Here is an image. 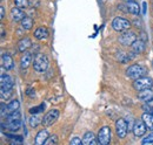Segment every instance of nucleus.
I'll return each mask as SVG.
<instances>
[{
    "mask_svg": "<svg viewBox=\"0 0 153 145\" xmlns=\"http://www.w3.org/2000/svg\"><path fill=\"white\" fill-rule=\"evenodd\" d=\"M5 18V8L4 6H0V19Z\"/></svg>",
    "mask_w": 153,
    "mask_h": 145,
    "instance_id": "nucleus-34",
    "label": "nucleus"
},
{
    "mask_svg": "<svg viewBox=\"0 0 153 145\" xmlns=\"http://www.w3.org/2000/svg\"><path fill=\"white\" fill-rule=\"evenodd\" d=\"M1 92V98L2 100H7L8 97H11V95H12V89H10V90H4V91H0Z\"/></svg>",
    "mask_w": 153,
    "mask_h": 145,
    "instance_id": "nucleus-31",
    "label": "nucleus"
},
{
    "mask_svg": "<svg viewBox=\"0 0 153 145\" xmlns=\"http://www.w3.org/2000/svg\"><path fill=\"white\" fill-rule=\"evenodd\" d=\"M31 47H32V41H31L30 37H22L19 42H18V51L21 52V53L26 52Z\"/></svg>",
    "mask_w": 153,
    "mask_h": 145,
    "instance_id": "nucleus-20",
    "label": "nucleus"
},
{
    "mask_svg": "<svg viewBox=\"0 0 153 145\" xmlns=\"http://www.w3.org/2000/svg\"><path fill=\"white\" fill-rule=\"evenodd\" d=\"M138 98L143 102L151 101V100H153V90H151V88H147V89L138 91Z\"/></svg>",
    "mask_w": 153,
    "mask_h": 145,
    "instance_id": "nucleus-16",
    "label": "nucleus"
},
{
    "mask_svg": "<svg viewBox=\"0 0 153 145\" xmlns=\"http://www.w3.org/2000/svg\"><path fill=\"white\" fill-rule=\"evenodd\" d=\"M141 119L144 121V123H145V125L147 127V130L153 131V114L145 111L143 114V116H141Z\"/></svg>",
    "mask_w": 153,
    "mask_h": 145,
    "instance_id": "nucleus-21",
    "label": "nucleus"
},
{
    "mask_svg": "<svg viewBox=\"0 0 153 145\" xmlns=\"http://www.w3.org/2000/svg\"><path fill=\"white\" fill-rule=\"evenodd\" d=\"M50 66V61L48 57L44 53H38L34 56V61H33V68L34 70L38 72H45L47 70Z\"/></svg>",
    "mask_w": 153,
    "mask_h": 145,
    "instance_id": "nucleus-1",
    "label": "nucleus"
},
{
    "mask_svg": "<svg viewBox=\"0 0 153 145\" xmlns=\"http://www.w3.org/2000/svg\"><path fill=\"white\" fill-rule=\"evenodd\" d=\"M147 138H150V139L152 141V143H153V131L150 133V135H149V136H147Z\"/></svg>",
    "mask_w": 153,
    "mask_h": 145,
    "instance_id": "nucleus-37",
    "label": "nucleus"
},
{
    "mask_svg": "<svg viewBox=\"0 0 153 145\" xmlns=\"http://www.w3.org/2000/svg\"><path fill=\"white\" fill-rule=\"evenodd\" d=\"M32 59H33V55L31 54L30 52H24V54L21 56V59H20V68L22 69V70H25V69H27L28 67H30V64H31V62H32Z\"/></svg>",
    "mask_w": 153,
    "mask_h": 145,
    "instance_id": "nucleus-12",
    "label": "nucleus"
},
{
    "mask_svg": "<svg viewBox=\"0 0 153 145\" xmlns=\"http://www.w3.org/2000/svg\"><path fill=\"white\" fill-rule=\"evenodd\" d=\"M153 86V80L151 77H139L137 80H133V88L137 91L144 90L147 88H151Z\"/></svg>",
    "mask_w": 153,
    "mask_h": 145,
    "instance_id": "nucleus-5",
    "label": "nucleus"
},
{
    "mask_svg": "<svg viewBox=\"0 0 153 145\" xmlns=\"http://www.w3.org/2000/svg\"><path fill=\"white\" fill-rule=\"evenodd\" d=\"M131 27V21H128L127 19L125 18H114L112 21V28L114 29L115 32H125L127 29H130Z\"/></svg>",
    "mask_w": 153,
    "mask_h": 145,
    "instance_id": "nucleus-4",
    "label": "nucleus"
},
{
    "mask_svg": "<svg viewBox=\"0 0 153 145\" xmlns=\"http://www.w3.org/2000/svg\"><path fill=\"white\" fill-rule=\"evenodd\" d=\"M11 18L13 21H16V22H18V21H21L22 19L25 18V13H24V11H22V8H19V7H13L12 10H11Z\"/></svg>",
    "mask_w": 153,
    "mask_h": 145,
    "instance_id": "nucleus-19",
    "label": "nucleus"
},
{
    "mask_svg": "<svg viewBox=\"0 0 153 145\" xmlns=\"http://www.w3.org/2000/svg\"><path fill=\"white\" fill-rule=\"evenodd\" d=\"M98 141H99V144L101 145L110 144V142H111V127H101L99 133H98Z\"/></svg>",
    "mask_w": 153,
    "mask_h": 145,
    "instance_id": "nucleus-7",
    "label": "nucleus"
},
{
    "mask_svg": "<svg viewBox=\"0 0 153 145\" xmlns=\"http://www.w3.org/2000/svg\"><path fill=\"white\" fill-rule=\"evenodd\" d=\"M146 72H147L146 68L143 67L141 64H132V66H130V67L127 68L126 75H127L131 80H137V78H139V77L145 76Z\"/></svg>",
    "mask_w": 153,
    "mask_h": 145,
    "instance_id": "nucleus-2",
    "label": "nucleus"
},
{
    "mask_svg": "<svg viewBox=\"0 0 153 145\" xmlns=\"http://www.w3.org/2000/svg\"><path fill=\"white\" fill-rule=\"evenodd\" d=\"M82 144L84 145H97V144H99V141H97L96 136H94L93 132L88 131V132H86V133L84 135V137H82Z\"/></svg>",
    "mask_w": 153,
    "mask_h": 145,
    "instance_id": "nucleus-18",
    "label": "nucleus"
},
{
    "mask_svg": "<svg viewBox=\"0 0 153 145\" xmlns=\"http://www.w3.org/2000/svg\"><path fill=\"white\" fill-rule=\"evenodd\" d=\"M146 130H147V127H146V125H145V123H144L143 119L134 122L132 131H133V135L135 137H141V136H144V135L146 133Z\"/></svg>",
    "mask_w": 153,
    "mask_h": 145,
    "instance_id": "nucleus-11",
    "label": "nucleus"
},
{
    "mask_svg": "<svg viewBox=\"0 0 153 145\" xmlns=\"http://www.w3.org/2000/svg\"><path fill=\"white\" fill-rule=\"evenodd\" d=\"M44 109H45V104L42 103V104H40L39 107H33V108H31L30 109V112H31L32 115H37L38 112H41Z\"/></svg>",
    "mask_w": 153,
    "mask_h": 145,
    "instance_id": "nucleus-29",
    "label": "nucleus"
},
{
    "mask_svg": "<svg viewBox=\"0 0 153 145\" xmlns=\"http://www.w3.org/2000/svg\"><path fill=\"white\" fill-rule=\"evenodd\" d=\"M14 4L19 8H27L30 6V1L28 0H14Z\"/></svg>",
    "mask_w": 153,
    "mask_h": 145,
    "instance_id": "nucleus-28",
    "label": "nucleus"
},
{
    "mask_svg": "<svg viewBox=\"0 0 153 145\" xmlns=\"http://www.w3.org/2000/svg\"><path fill=\"white\" fill-rule=\"evenodd\" d=\"M5 136L10 139H13V141H20L22 142V137L21 136H17V135H10V133H5Z\"/></svg>",
    "mask_w": 153,
    "mask_h": 145,
    "instance_id": "nucleus-32",
    "label": "nucleus"
},
{
    "mask_svg": "<svg viewBox=\"0 0 153 145\" xmlns=\"http://www.w3.org/2000/svg\"><path fill=\"white\" fill-rule=\"evenodd\" d=\"M48 35H50L48 29L46 27H44V26L39 27L34 31V37L38 39V40H46L48 37Z\"/></svg>",
    "mask_w": 153,
    "mask_h": 145,
    "instance_id": "nucleus-22",
    "label": "nucleus"
},
{
    "mask_svg": "<svg viewBox=\"0 0 153 145\" xmlns=\"http://www.w3.org/2000/svg\"><path fill=\"white\" fill-rule=\"evenodd\" d=\"M1 127L2 129H8L10 131H12V132H14V131H18L20 127H21V119H14V121H7V123H6V125L2 123L1 124Z\"/></svg>",
    "mask_w": 153,
    "mask_h": 145,
    "instance_id": "nucleus-17",
    "label": "nucleus"
},
{
    "mask_svg": "<svg viewBox=\"0 0 153 145\" xmlns=\"http://www.w3.org/2000/svg\"><path fill=\"white\" fill-rule=\"evenodd\" d=\"M59 115H60V112H59V110H57V109L50 110V111L42 117V121H41L42 127H47L53 125V124L57 122L58 118H59Z\"/></svg>",
    "mask_w": 153,
    "mask_h": 145,
    "instance_id": "nucleus-3",
    "label": "nucleus"
},
{
    "mask_svg": "<svg viewBox=\"0 0 153 145\" xmlns=\"http://www.w3.org/2000/svg\"><path fill=\"white\" fill-rule=\"evenodd\" d=\"M5 110H7V105L1 104V115H2V116L5 115Z\"/></svg>",
    "mask_w": 153,
    "mask_h": 145,
    "instance_id": "nucleus-35",
    "label": "nucleus"
},
{
    "mask_svg": "<svg viewBox=\"0 0 153 145\" xmlns=\"http://www.w3.org/2000/svg\"><path fill=\"white\" fill-rule=\"evenodd\" d=\"M0 86H1V90L0 91L13 89V86H14L13 78L7 74H2L1 75V80H0Z\"/></svg>",
    "mask_w": 153,
    "mask_h": 145,
    "instance_id": "nucleus-10",
    "label": "nucleus"
},
{
    "mask_svg": "<svg viewBox=\"0 0 153 145\" xmlns=\"http://www.w3.org/2000/svg\"><path fill=\"white\" fill-rule=\"evenodd\" d=\"M58 143V136L56 135H53V136H51V137H48V139L46 141V145H52V144H57Z\"/></svg>",
    "mask_w": 153,
    "mask_h": 145,
    "instance_id": "nucleus-30",
    "label": "nucleus"
},
{
    "mask_svg": "<svg viewBox=\"0 0 153 145\" xmlns=\"http://www.w3.org/2000/svg\"><path fill=\"white\" fill-rule=\"evenodd\" d=\"M117 59L119 60L120 63H127L130 61V56L126 54L125 52H118L117 54Z\"/></svg>",
    "mask_w": 153,
    "mask_h": 145,
    "instance_id": "nucleus-26",
    "label": "nucleus"
},
{
    "mask_svg": "<svg viewBox=\"0 0 153 145\" xmlns=\"http://www.w3.org/2000/svg\"><path fill=\"white\" fill-rule=\"evenodd\" d=\"M19 107H20V102L18 100H12L8 104H7V110H6V115L7 114H11V112H13V111H17V110H19Z\"/></svg>",
    "mask_w": 153,
    "mask_h": 145,
    "instance_id": "nucleus-24",
    "label": "nucleus"
},
{
    "mask_svg": "<svg viewBox=\"0 0 153 145\" xmlns=\"http://www.w3.org/2000/svg\"><path fill=\"white\" fill-rule=\"evenodd\" d=\"M70 144L71 145H80V144H82V139H80L79 137H73V138L70 141Z\"/></svg>",
    "mask_w": 153,
    "mask_h": 145,
    "instance_id": "nucleus-33",
    "label": "nucleus"
},
{
    "mask_svg": "<svg viewBox=\"0 0 153 145\" xmlns=\"http://www.w3.org/2000/svg\"><path fill=\"white\" fill-rule=\"evenodd\" d=\"M118 8L123 10V11H125L127 13H131L133 15H139V13H140V6L138 5V2H135L133 0L132 1H127L125 5H119Z\"/></svg>",
    "mask_w": 153,
    "mask_h": 145,
    "instance_id": "nucleus-6",
    "label": "nucleus"
},
{
    "mask_svg": "<svg viewBox=\"0 0 153 145\" xmlns=\"http://www.w3.org/2000/svg\"><path fill=\"white\" fill-rule=\"evenodd\" d=\"M41 121L42 119H40L37 115H32L31 117H30V125H31V127H37L39 125V124H41Z\"/></svg>",
    "mask_w": 153,
    "mask_h": 145,
    "instance_id": "nucleus-25",
    "label": "nucleus"
},
{
    "mask_svg": "<svg viewBox=\"0 0 153 145\" xmlns=\"http://www.w3.org/2000/svg\"><path fill=\"white\" fill-rule=\"evenodd\" d=\"M1 64H2L4 69L11 70L14 67V63H13V60H12L11 55L7 54V53H2V55H1Z\"/></svg>",
    "mask_w": 153,
    "mask_h": 145,
    "instance_id": "nucleus-14",
    "label": "nucleus"
},
{
    "mask_svg": "<svg viewBox=\"0 0 153 145\" xmlns=\"http://www.w3.org/2000/svg\"><path fill=\"white\" fill-rule=\"evenodd\" d=\"M48 137H50V135H48V131L47 130H40L38 133H37V136H36V139H34V143L36 145H44L46 143V141L48 139Z\"/></svg>",
    "mask_w": 153,
    "mask_h": 145,
    "instance_id": "nucleus-15",
    "label": "nucleus"
},
{
    "mask_svg": "<svg viewBox=\"0 0 153 145\" xmlns=\"http://www.w3.org/2000/svg\"><path fill=\"white\" fill-rule=\"evenodd\" d=\"M20 117H21V114H20L19 110H17V111H13V112H11V114H7V115H6V119H7V121L20 119Z\"/></svg>",
    "mask_w": 153,
    "mask_h": 145,
    "instance_id": "nucleus-27",
    "label": "nucleus"
},
{
    "mask_svg": "<svg viewBox=\"0 0 153 145\" xmlns=\"http://www.w3.org/2000/svg\"><path fill=\"white\" fill-rule=\"evenodd\" d=\"M125 1H132V0H125Z\"/></svg>",
    "mask_w": 153,
    "mask_h": 145,
    "instance_id": "nucleus-38",
    "label": "nucleus"
},
{
    "mask_svg": "<svg viewBox=\"0 0 153 145\" xmlns=\"http://www.w3.org/2000/svg\"><path fill=\"white\" fill-rule=\"evenodd\" d=\"M137 40V34L134 32L131 31H125L121 35L119 36V42L123 45V46H131L134 41Z\"/></svg>",
    "mask_w": 153,
    "mask_h": 145,
    "instance_id": "nucleus-8",
    "label": "nucleus"
},
{
    "mask_svg": "<svg viewBox=\"0 0 153 145\" xmlns=\"http://www.w3.org/2000/svg\"><path fill=\"white\" fill-rule=\"evenodd\" d=\"M127 122L123 118H119L117 122H115V132H117V136L119 138H125L126 135H127Z\"/></svg>",
    "mask_w": 153,
    "mask_h": 145,
    "instance_id": "nucleus-9",
    "label": "nucleus"
},
{
    "mask_svg": "<svg viewBox=\"0 0 153 145\" xmlns=\"http://www.w3.org/2000/svg\"><path fill=\"white\" fill-rule=\"evenodd\" d=\"M143 14H146V2L143 4Z\"/></svg>",
    "mask_w": 153,
    "mask_h": 145,
    "instance_id": "nucleus-36",
    "label": "nucleus"
},
{
    "mask_svg": "<svg viewBox=\"0 0 153 145\" xmlns=\"http://www.w3.org/2000/svg\"><path fill=\"white\" fill-rule=\"evenodd\" d=\"M33 19L30 18V17H25V18L21 20V28L25 29V31H30L32 27H33Z\"/></svg>",
    "mask_w": 153,
    "mask_h": 145,
    "instance_id": "nucleus-23",
    "label": "nucleus"
},
{
    "mask_svg": "<svg viewBox=\"0 0 153 145\" xmlns=\"http://www.w3.org/2000/svg\"><path fill=\"white\" fill-rule=\"evenodd\" d=\"M131 48L135 54H141L145 48H146V43H145V40H141V39H137L131 45Z\"/></svg>",
    "mask_w": 153,
    "mask_h": 145,
    "instance_id": "nucleus-13",
    "label": "nucleus"
}]
</instances>
